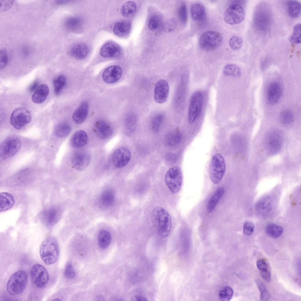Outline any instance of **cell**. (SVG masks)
Listing matches in <instances>:
<instances>
[{
    "mask_svg": "<svg viewBox=\"0 0 301 301\" xmlns=\"http://www.w3.org/2000/svg\"><path fill=\"white\" fill-rule=\"evenodd\" d=\"M15 200L14 196L10 193L2 192L0 194V212L7 210L13 207Z\"/></svg>",
    "mask_w": 301,
    "mask_h": 301,
    "instance_id": "obj_25",
    "label": "cell"
},
{
    "mask_svg": "<svg viewBox=\"0 0 301 301\" xmlns=\"http://www.w3.org/2000/svg\"><path fill=\"white\" fill-rule=\"evenodd\" d=\"M136 120L134 116L131 115L127 117L125 121V132L128 134L133 132L136 129Z\"/></svg>",
    "mask_w": 301,
    "mask_h": 301,
    "instance_id": "obj_41",
    "label": "cell"
},
{
    "mask_svg": "<svg viewBox=\"0 0 301 301\" xmlns=\"http://www.w3.org/2000/svg\"><path fill=\"white\" fill-rule=\"evenodd\" d=\"M270 197L267 196L260 200L256 205L257 210L260 214L266 215L272 209V203Z\"/></svg>",
    "mask_w": 301,
    "mask_h": 301,
    "instance_id": "obj_29",
    "label": "cell"
},
{
    "mask_svg": "<svg viewBox=\"0 0 301 301\" xmlns=\"http://www.w3.org/2000/svg\"><path fill=\"white\" fill-rule=\"evenodd\" d=\"M166 158L169 161H171L174 159V156L173 155H172L171 154L169 153L167 155Z\"/></svg>",
    "mask_w": 301,
    "mask_h": 301,
    "instance_id": "obj_59",
    "label": "cell"
},
{
    "mask_svg": "<svg viewBox=\"0 0 301 301\" xmlns=\"http://www.w3.org/2000/svg\"><path fill=\"white\" fill-rule=\"evenodd\" d=\"M165 180L166 185L173 193H178L183 183V175L180 168L175 166L170 168L166 172Z\"/></svg>",
    "mask_w": 301,
    "mask_h": 301,
    "instance_id": "obj_6",
    "label": "cell"
},
{
    "mask_svg": "<svg viewBox=\"0 0 301 301\" xmlns=\"http://www.w3.org/2000/svg\"><path fill=\"white\" fill-rule=\"evenodd\" d=\"M260 275L262 278L265 281L269 282L271 279V275L269 272L267 270L260 271Z\"/></svg>",
    "mask_w": 301,
    "mask_h": 301,
    "instance_id": "obj_55",
    "label": "cell"
},
{
    "mask_svg": "<svg viewBox=\"0 0 301 301\" xmlns=\"http://www.w3.org/2000/svg\"><path fill=\"white\" fill-rule=\"evenodd\" d=\"M254 226L253 223L251 222H245L243 226V232L246 235H252L254 230Z\"/></svg>",
    "mask_w": 301,
    "mask_h": 301,
    "instance_id": "obj_51",
    "label": "cell"
},
{
    "mask_svg": "<svg viewBox=\"0 0 301 301\" xmlns=\"http://www.w3.org/2000/svg\"><path fill=\"white\" fill-rule=\"evenodd\" d=\"M30 276L33 283L39 288L45 287L49 281L48 271L44 266L39 264L33 266L31 270Z\"/></svg>",
    "mask_w": 301,
    "mask_h": 301,
    "instance_id": "obj_8",
    "label": "cell"
},
{
    "mask_svg": "<svg viewBox=\"0 0 301 301\" xmlns=\"http://www.w3.org/2000/svg\"><path fill=\"white\" fill-rule=\"evenodd\" d=\"M89 49L88 46L83 43L76 44L74 45L70 50V54L73 57L82 59L88 55Z\"/></svg>",
    "mask_w": 301,
    "mask_h": 301,
    "instance_id": "obj_23",
    "label": "cell"
},
{
    "mask_svg": "<svg viewBox=\"0 0 301 301\" xmlns=\"http://www.w3.org/2000/svg\"><path fill=\"white\" fill-rule=\"evenodd\" d=\"M66 83V79L63 75L59 76L53 81L54 91L56 95L59 94Z\"/></svg>",
    "mask_w": 301,
    "mask_h": 301,
    "instance_id": "obj_39",
    "label": "cell"
},
{
    "mask_svg": "<svg viewBox=\"0 0 301 301\" xmlns=\"http://www.w3.org/2000/svg\"><path fill=\"white\" fill-rule=\"evenodd\" d=\"M131 156L130 150L125 147H121L117 149L112 155V161L114 166L121 168L126 165L129 161Z\"/></svg>",
    "mask_w": 301,
    "mask_h": 301,
    "instance_id": "obj_14",
    "label": "cell"
},
{
    "mask_svg": "<svg viewBox=\"0 0 301 301\" xmlns=\"http://www.w3.org/2000/svg\"><path fill=\"white\" fill-rule=\"evenodd\" d=\"M257 266L260 271L267 270L268 265L266 262L263 259H260L257 262Z\"/></svg>",
    "mask_w": 301,
    "mask_h": 301,
    "instance_id": "obj_54",
    "label": "cell"
},
{
    "mask_svg": "<svg viewBox=\"0 0 301 301\" xmlns=\"http://www.w3.org/2000/svg\"><path fill=\"white\" fill-rule=\"evenodd\" d=\"M258 287L260 291V298L261 301H267L270 298V294L264 284L262 282H257Z\"/></svg>",
    "mask_w": 301,
    "mask_h": 301,
    "instance_id": "obj_46",
    "label": "cell"
},
{
    "mask_svg": "<svg viewBox=\"0 0 301 301\" xmlns=\"http://www.w3.org/2000/svg\"><path fill=\"white\" fill-rule=\"evenodd\" d=\"M163 118V116L161 114H159L153 118L151 123V128L155 132H157L160 129Z\"/></svg>",
    "mask_w": 301,
    "mask_h": 301,
    "instance_id": "obj_47",
    "label": "cell"
},
{
    "mask_svg": "<svg viewBox=\"0 0 301 301\" xmlns=\"http://www.w3.org/2000/svg\"><path fill=\"white\" fill-rule=\"evenodd\" d=\"M181 138V135L179 132L173 131L169 133L165 137L166 143L169 146L175 145L180 141Z\"/></svg>",
    "mask_w": 301,
    "mask_h": 301,
    "instance_id": "obj_37",
    "label": "cell"
},
{
    "mask_svg": "<svg viewBox=\"0 0 301 301\" xmlns=\"http://www.w3.org/2000/svg\"><path fill=\"white\" fill-rule=\"evenodd\" d=\"M53 300H54V301H55V300H56V301H59V300H59V299H58V298H56V299H54Z\"/></svg>",
    "mask_w": 301,
    "mask_h": 301,
    "instance_id": "obj_62",
    "label": "cell"
},
{
    "mask_svg": "<svg viewBox=\"0 0 301 301\" xmlns=\"http://www.w3.org/2000/svg\"><path fill=\"white\" fill-rule=\"evenodd\" d=\"M190 13L192 19L195 21H202L206 17L205 8L202 4L199 3H195L191 5Z\"/></svg>",
    "mask_w": 301,
    "mask_h": 301,
    "instance_id": "obj_28",
    "label": "cell"
},
{
    "mask_svg": "<svg viewBox=\"0 0 301 301\" xmlns=\"http://www.w3.org/2000/svg\"><path fill=\"white\" fill-rule=\"evenodd\" d=\"M94 130L97 136L102 139L108 138L113 133L111 127L106 122L102 121H98L95 123Z\"/></svg>",
    "mask_w": 301,
    "mask_h": 301,
    "instance_id": "obj_22",
    "label": "cell"
},
{
    "mask_svg": "<svg viewBox=\"0 0 301 301\" xmlns=\"http://www.w3.org/2000/svg\"><path fill=\"white\" fill-rule=\"evenodd\" d=\"M64 275L66 277L69 279H73L75 277V272L72 265L71 263H68L66 265L65 269Z\"/></svg>",
    "mask_w": 301,
    "mask_h": 301,
    "instance_id": "obj_50",
    "label": "cell"
},
{
    "mask_svg": "<svg viewBox=\"0 0 301 301\" xmlns=\"http://www.w3.org/2000/svg\"><path fill=\"white\" fill-rule=\"evenodd\" d=\"M31 119V115L28 110L24 108L19 107L12 112L10 121L14 128L20 129L30 123Z\"/></svg>",
    "mask_w": 301,
    "mask_h": 301,
    "instance_id": "obj_12",
    "label": "cell"
},
{
    "mask_svg": "<svg viewBox=\"0 0 301 301\" xmlns=\"http://www.w3.org/2000/svg\"><path fill=\"white\" fill-rule=\"evenodd\" d=\"M245 12L243 6L238 3L230 5L224 14L225 21L230 25H235L242 22L244 19Z\"/></svg>",
    "mask_w": 301,
    "mask_h": 301,
    "instance_id": "obj_9",
    "label": "cell"
},
{
    "mask_svg": "<svg viewBox=\"0 0 301 301\" xmlns=\"http://www.w3.org/2000/svg\"><path fill=\"white\" fill-rule=\"evenodd\" d=\"M152 216L158 234L164 238L168 236L171 230V221L168 212L161 207H157L153 210Z\"/></svg>",
    "mask_w": 301,
    "mask_h": 301,
    "instance_id": "obj_1",
    "label": "cell"
},
{
    "mask_svg": "<svg viewBox=\"0 0 301 301\" xmlns=\"http://www.w3.org/2000/svg\"><path fill=\"white\" fill-rule=\"evenodd\" d=\"M301 24H296L294 26L293 33L290 37V40L291 43L296 45L301 43Z\"/></svg>",
    "mask_w": 301,
    "mask_h": 301,
    "instance_id": "obj_40",
    "label": "cell"
},
{
    "mask_svg": "<svg viewBox=\"0 0 301 301\" xmlns=\"http://www.w3.org/2000/svg\"><path fill=\"white\" fill-rule=\"evenodd\" d=\"M59 217V212L58 209L52 207L45 210L42 214V220L45 224L49 226L55 225Z\"/></svg>",
    "mask_w": 301,
    "mask_h": 301,
    "instance_id": "obj_20",
    "label": "cell"
},
{
    "mask_svg": "<svg viewBox=\"0 0 301 301\" xmlns=\"http://www.w3.org/2000/svg\"><path fill=\"white\" fill-rule=\"evenodd\" d=\"M159 24L158 17L155 15L153 16L150 19L148 23V27L152 30L156 29L158 27Z\"/></svg>",
    "mask_w": 301,
    "mask_h": 301,
    "instance_id": "obj_52",
    "label": "cell"
},
{
    "mask_svg": "<svg viewBox=\"0 0 301 301\" xmlns=\"http://www.w3.org/2000/svg\"><path fill=\"white\" fill-rule=\"evenodd\" d=\"M88 139L87 134L85 131L78 130L75 132L71 137V143L74 147L80 148L87 143Z\"/></svg>",
    "mask_w": 301,
    "mask_h": 301,
    "instance_id": "obj_26",
    "label": "cell"
},
{
    "mask_svg": "<svg viewBox=\"0 0 301 301\" xmlns=\"http://www.w3.org/2000/svg\"><path fill=\"white\" fill-rule=\"evenodd\" d=\"M23 52L24 55H28L29 52L27 49L24 48L23 49Z\"/></svg>",
    "mask_w": 301,
    "mask_h": 301,
    "instance_id": "obj_61",
    "label": "cell"
},
{
    "mask_svg": "<svg viewBox=\"0 0 301 301\" xmlns=\"http://www.w3.org/2000/svg\"><path fill=\"white\" fill-rule=\"evenodd\" d=\"M122 74V70L120 66H112L108 67L104 71L102 78L103 81L107 83H113L119 80Z\"/></svg>",
    "mask_w": 301,
    "mask_h": 301,
    "instance_id": "obj_18",
    "label": "cell"
},
{
    "mask_svg": "<svg viewBox=\"0 0 301 301\" xmlns=\"http://www.w3.org/2000/svg\"><path fill=\"white\" fill-rule=\"evenodd\" d=\"M114 199V191L111 189H106L102 192L100 196V205L103 208L108 207L113 204Z\"/></svg>",
    "mask_w": 301,
    "mask_h": 301,
    "instance_id": "obj_30",
    "label": "cell"
},
{
    "mask_svg": "<svg viewBox=\"0 0 301 301\" xmlns=\"http://www.w3.org/2000/svg\"><path fill=\"white\" fill-rule=\"evenodd\" d=\"M68 1L65 0H58L56 1V3L57 4H62L67 3Z\"/></svg>",
    "mask_w": 301,
    "mask_h": 301,
    "instance_id": "obj_60",
    "label": "cell"
},
{
    "mask_svg": "<svg viewBox=\"0 0 301 301\" xmlns=\"http://www.w3.org/2000/svg\"><path fill=\"white\" fill-rule=\"evenodd\" d=\"M233 294V291L230 287H224L220 290L218 294L219 299L223 301H228L232 298Z\"/></svg>",
    "mask_w": 301,
    "mask_h": 301,
    "instance_id": "obj_43",
    "label": "cell"
},
{
    "mask_svg": "<svg viewBox=\"0 0 301 301\" xmlns=\"http://www.w3.org/2000/svg\"><path fill=\"white\" fill-rule=\"evenodd\" d=\"M8 61V58L6 51L4 49L1 50L0 51V68L2 69L6 66Z\"/></svg>",
    "mask_w": 301,
    "mask_h": 301,
    "instance_id": "obj_49",
    "label": "cell"
},
{
    "mask_svg": "<svg viewBox=\"0 0 301 301\" xmlns=\"http://www.w3.org/2000/svg\"><path fill=\"white\" fill-rule=\"evenodd\" d=\"M243 40L239 36H234L231 37L229 41V44L231 48L234 51H237L242 47Z\"/></svg>",
    "mask_w": 301,
    "mask_h": 301,
    "instance_id": "obj_45",
    "label": "cell"
},
{
    "mask_svg": "<svg viewBox=\"0 0 301 301\" xmlns=\"http://www.w3.org/2000/svg\"><path fill=\"white\" fill-rule=\"evenodd\" d=\"M203 101V93L200 91L194 92L192 96L188 114V121L190 124L193 123L200 114Z\"/></svg>",
    "mask_w": 301,
    "mask_h": 301,
    "instance_id": "obj_10",
    "label": "cell"
},
{
    "mask_svg": "<svg viewBox=\"0 0 301 301\" xmlns=\"http://www.w3.org/2000/svg\"><path fill=\"white\" fill-rule=\"evenodd\" d=\"M287 12L289 16L293 18L298 17L301 13L300 3L297 1H289L287 3Z\"/></svg>",
    "mask_w": 301,
    "mask_h": 301,
    "instance_id": "obj_34",
    "label": "cell"
},
{
    "mask_svg": "<svg viewBox=\"0 0 301 301\" xmlns=\"http://www.w3.org/2000/svg\"><path fill=\"white\" fill-rule=\"evenodd\" d=\"M225 189L223 187L218 188L214 192L208 203L207 210L209 213L212 212L222 198L225 193Z\"/></svg>",
    "mask_w": 301,
    "mask_h": 301,
    "instance_id": "obj_31",
    "label": "cell"
},
{
    "mask_svg": "<svg viewBox=\"0 0 301 301\" xmlns=\"http://www.w3.org/2000/svg\"><path fill=\"white\" fill-rule=\"evenodd\" d=\"M223 37L219 32L209 31L203 33L199 39L201 48L206 51H212L219 47L222 44Z\"/></svg>",
    "mask_w": 301,
    "mask_h": 301,
    "instance_id": "obj_7",
    "label": "cell"
},
{
    "mask_svg": "<svg viewBox=\"0 0 301 301\" xmlns=\"http://www.w3.org/2000/svg\"><path fill=\"white\" fill-rule=\"evenodd\" d=\"M88 112V103L86 101H83L73 113L72 115L73 121L77 124L83 123L86 119Z\"/></svg>",
    "mask_w": 301,
    "mask_h": 301,
    "instance_id": "obj_21",
    "label": "cell"
},
{
    "mask_svg": "<svg viewBox=\"0 0 301 301\" xmlns=\"http://www.w3.org/2000/svg\"><path fill=\"white\" fill-rule=\"evenodd\" d=\"M282 94V88L278 82H273L269 85L267 91L266 97L268 103L273 105L280 100Z\"/></svg>",
    "mask_w": 301,
    "mask_h": 301,
    "instance_id": "obj_17",
    "label": "cell"
},
{
    "mask_svg": "<svg viewBox=\"0 0 301 301\" xmlns=\"http://www.w3.org/2000/svg\"><path fill=\"white\" fill-rule=\"evenodd\" d=\"M49 88L47 85L42 84L39 86L32 96V101L36 103H41L46 98L49 93Z\"/></svg>",
    "mask_w": 301,
    "mask_h": 301,
    "instance_id": "obj_24",
    "label": "cell"
},
{
    "mask_svg": "<svg viewBox=\"0 0 301 301\" xmlns=\"http://www.w3.org/2000/svg\"><path fill=\"white\" fill-rule=\"evenodd\" d=\"M90 160L89 153L83 150L75 152L72 155L71 159L73 167L79 170L85 169L89 164Z\"/></svg>",
    "mask_w": 301,
    "mask_h": 301,
    "instance_id": "obj_15",
    "label": "cell"
},
{
    "mask_svg": "<svg viewBox=\"0 0 301 301\" xmlns=\"http://www.w3.org/2000/svg\"><path fill=\"white\" fill-rule=\"evenodd\" d=\"M121 53V49L118 44L113 42H108L105 44L100 51L101 56L104 58L116 57L119 56Z\"/></svg>",
    "mask_w": 301,
    "mask_h": 301,
    "instance_id": "obj_19",
    "label": "cell"
},
{
    "mask_svg": "<svg viewBox=\"0 0 301 301\" xmlns=\"http://www.w3.org/2000/svg\"><path fill=\"white\" fill-rule=\"evenodd\" d=\"M83 22L82 20L77 17H71L66 20L65 25L67 30L73 32H77L81 30Z\"/></svg>",
    "mask_w": 301,
    "mask_h": 301,
    "instance_id": "obj_32",
    "label": "cell"
},
{
    "mask_svg": "<svg viewBox=\"0 0 301 301\" xmlns=\"http://www.w3.org/2000/svg\"><path fill=\"white\" fill-rule=\"evenodd\" d=\"M223 72L225 75L235 77H240L241 74L239 67L236 65L233 64L226 65L223 69Z\"/></svg>",
    "mask_w": 301,
    "mask_h": 301,
    "instance_id": "obj_38",
    "label": "cell"
},
{
    "mask_svg": "<svg viewBox=\"0 0 301 301\" xmlns=\"http://www.w3.org/2000/svg\"><path fill=\"white\" fill-rule=\"evenodd\" d=\"M267 5L262 4L257 7L254 12L253 22L256 29L262 32L267 31L271 23V15Z\"/></svg>",
    "mask_w": 301,
    "mask_h": 301,
    "instance_id": "obj_3",
    "label": "cell"
},
{
    "mask_svg": "<svg viewBox=\"0 0 301 301\" xmlns=\"http://www.w3.org/2000/svg\"><path fill=\"white\" fill-rule=\"evenodd\" d=\"M133 301H147L148 300L145 297L141 295H137L135 296L133 300Z\"/></svg>",
    "mask_w": 301,
    "mask_h": 301,
    "instance_id": "obj_58",
    "label": "cell"
},
{
    "mask_svg": "<svg viewBox=\"0 0 301 301\" xmlns=\"http://www.w3.org/2000/svg\"><path fill=\"white\" fill-rule=\"evenodd\" d=\"M42 260L47 265L55 263L58 259L59 250L57 241L53 237L46 238L42 242L40 248Z\"/></svg>",
    "mask_w": 301,
    "mask_h": 301,
    "instance_id": "obj_2",
    "label": "cell"
},
{
    "mask_svg": "<svg viewBox=\"0 0 301 301\" xmlns=\"http://www.w3.org/2000/svg\"><path fill=\"white\" fill-rule=\"evenodd\" d=\"M97 240L99 247L104 249L109 245L111 240V236L108 231L102 230L98 232Z\"/></svg>",
    "mask_w": 301,
    "mask_h": 301,
    "instance_id": "obj_33",
    "label": "cell"
},
{
    "mask_svg": "<svg viewBox=\"0 0 301 301\" xmlns=\"http://www.w3.org/2000/svg\"><path fill=\"white\" fill-rule=\"evenodd\" d=\"M169 87L168 82L164 80L160 79L156 83L154 89V99L158 103L165 102L168 97Z\"/></svg>",
    "mask_w": 301,
    "mask_h": 301,
    "instance_id": "obj_16",
    "label": "cell"
},
{
    "mask_svg": "<svg viewBox=\"0 0 301 301\" xmlns=\"http://www.w3.org/2000/svg\"><path fill=\"white\" fill-rule=\"evenodd\" d=\"M225 170L224 159L220 153L214 154L211 158L209 168V176L211 181L217 184L221 181Z\"/></svg>",
    "mask_w": 301,
    "mask_h": 301,
    "instance_id": "obj_5",
    "label": "cell"
},
{
    "mask_svg": "<svg viewBox=\"0 0 301 301\" xmlns=\"http://www.w3.org/2000/svg\"><path fill=\"white\" fill-rule=\"evenodd\" d=\"M282 143V136L278 131H271L266 136L265 140V148L271 154L278 153L281 148Z\"/></svg>",
    "mask_w": 301,
    "mask_h": 301,
    "instance_id": "obj_13",
    "label": "cell"
},
{
    "mask_svg": "<svg viewBox=\"0 0 301 301\" xmlns=\"http://www.w3.org/2000/svg\"><path fill=\"white\" fill-rule=\"evenodd\" d=\"M1 2L0 3L1 4V10H2V11H4L5 10H6L9 9V7H11L12 5L13 2L12 1H9L8 2Z\"/></svg>",
    "mask_w": 301,
    "mask_h": 301,
    "instance_id": "obj_56",
    "label": "cell"
},
{
    "mask_svg": "<svg viewBox=\"0 0 301 301\" xmlns=\"http://www.w3.org/2000/svg\"><path fill=\"white\" fill-rule=\"evenodd\" d=\"M71 130V128L68 124L62 123L58 125L55 128L54 133L57 136L62 137L68 135Z\"/></svg>",
    "mask_w": 301,
    "mask_h": 301,
    "instance_id": "obj_42",
    "label": "cell"
},
{
    "mask_svg": "<svg viewBox=\"0 0 301 301\" xmlns=\"http://www.w3.org/2000/svg\"><path fill=\"white\" fill-rule=\"evenodd\" d=\"M27 275L23 270L17 271L10 277L6 284V290L10 295H15L22 293L27 282Z\"/></svg>",
    "mask_w": 301,
    "mask_h": 301,
    "instance_id": "obj_4",
    "label": "cell"
},
{
    "mask_svg": "<svg viewBox=\"0 0 301 301\" xmlns=\"http://www.w3.org/2000/svg\"><path fill=\"white\" fill-rule=\"evenodd\" d=\"M131 27V23L127 20L117 22L114 25L113 31L114 33L119 36H124L129 33Z\"/></svg>",
    "mask_w": 301,
    "mask_h": 301,
    "instance_id": "obj_27",
    "label": "cell"
},
{
    "mask_svg": "<svg viewBox=\"0 0 301 301\" xmlns=\"http://www.w3.org/2000/svg\"><path fill=\"white\" fill-rule=\"evenodd\" d=\"M39 82L37 80L35 81L29 86V91L31 92L35 91L38 87Z\"/></svg>",
    "mask_w": 301,
    "mask_h": 301,
    "instance_id": "obj_57",
    "label": "cell"
},
{
    "mask_svg": "<svg viewBox=\"0 0 301 301\" xmlns=\"http://www.w3.org/2000/svg\"><path fill=\"white\" fill-rule=\"evenodd\" d=\"M179 15L181 22L183 24L186 23L188 19V12L186 5L184 3H182L179 7Z\"/></svg>",
    "mask_w": 301,
    "mask_h": 301,
    "instance_id": "obj_48",
    "label": "cell"
},
{
    "mask_svg": "<svg viewBox=\"0 0 301 301\" xmlns=\"http://www.w3.org/2000/svg\"><path fill=\"white\" fill-rule=\"evenodd\" d=\"M177 22L175 19L174 18L170 19L165 24L166 30L169 31H171L175 28Z\"/></svg>",
    "mask_w": 301,
    "mask_h": 301,
    "instance_id": "obj_53",
    "label": "cell"
},
{
    "mask_svg": "<svg viewBox=\"0 0 301 301\" xmlns=\"http://www.w3.org/2000/svg\"><path fill=\"white\" fill-rule=\"evenodd\" d=\"M265 231L267 235L270 237L273 238H276L282 234L283 231V229L280 226L271 223L266 225Z\"/></svg>",
    "mask_w": 301,
    "mask_h": 301,
    "instance_id": "obj_36",
    "label": "cell"
},
{
    "mask_svg": "<svg viewBox=\"0 0 301 301\" xmlns=\"http://www.w3.org/2000/svg\"><path fill=\"white\" fill-rule=\"evenodd\" d=\"M21 146V141L18 138L12 136L7 138L1 146V157L6 159L12 157L19 150Z\"/></svg>",
    "mask_w": 301,
    "mask_h": 301,
    "instance_id": "obj_11",
    "label": "cell"
},
{
    "mask_svg": "<svg viewBox=\"0 0 301 301\" xmlns=\"http://www.w3.org/2000/svg\"><path fill=\"white\" fill-rule=\"evenodd\" d=\"M136 6L135 3L133 1H128L122 6L121 9L122 15L126 18L133 16L135 14Z\"/></svg>",
    "mask_w": 301,
    "mask_h": 301,
    "instance_id": "obj_35",
    "label": "cell"
},
{
    "mask_svg": "<svg viewBox=\"0 0 301 301\" xmlns=\"http://www.w3.org/2000/svg\"><path fill=\"white\" fill-rule=\"evenodd\" d=\"M293 114L289 110L284 111L280 115V122L284 125L287 126L290 124L293 121Z\"/></svg>",
    "mask_w": 301,
    "mask_h": 301,
    "instance_id": "obj_44",
    "label": "cell"
}]
</instances>
